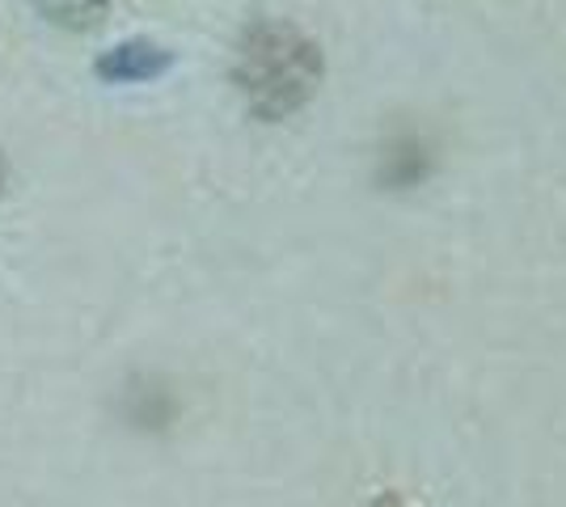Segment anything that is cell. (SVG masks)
<instances>
[{"label":"cell","mask_w":566,"mask_h":507,"mask_svg":"<svg viewBox=\"0 0 566 507\" xmlns=\"http://www.w3.org/2000/svg\"><path fill=\"white\" fill-rule=\"evenodd\" d=\"M174 68V51L153 39H123L94 60V76L106 85H148Z\"/></svg>","instance_id":"7a4b0ae2"},{"label":"cell","mask_w":566,"mask_h":507,"mask_svg":"<svg viewBox=\"0 0 566 507\" xmlns=\"http://www.w3.org/2000/svg\"><path fill=\"white\" fill-rule=\"evenodd\" d=\"M229 81L254 119L283 123L322 94L326 51L305 25L287 18H254L237 34Z\"/></svg>","instance_id":"6da1fadb"},{"label":"cell","mask_w":566,"mask_h":507,"mask_svg":"<svg viewBox=\"0 0 566 507\" xmlns=\"http://www.w3.org/2000/svg\"><path fill=\"white\" fill-rule=\"evenodd\" d=\"M115 0H30V9L60 30H90L111 13Z\"/></svg>","instance_id":"3957f363"},{"label":"cell","mask_w":566,"mask_h":507,"mask_svg":"<svg viewBox=\"0 0 566 507\" xmlns=\"http://www.w3.org/2000/svg\"><path fill=\"white\" fill-rule=\"evenodd\" d=\"M4 182H9V166H4V152H0V199H4Z\"/></svg>","instance_id":"277c9868"}]
</instances>
